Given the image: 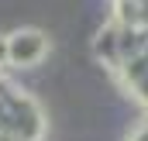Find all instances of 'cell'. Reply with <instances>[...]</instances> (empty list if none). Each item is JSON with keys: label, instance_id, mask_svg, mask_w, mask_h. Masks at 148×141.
Segmentation results:
<instances>
[{"label": "cell", "instance_id": "cell-1", "mask_svg": "<svg viewBox=\"0 0 148 141\" xmlns=\"http://www.w3.org/2000/svg\"><path fill=\"white\" fill-rule=\"evenodd\" d=\"M48 55V35L38 28H21L14 35H7V66L17 69H31Z\"/></svg>", "mask_w": 148, "mask_h": 141}, {"label": "cell", "instance_id": "cell-2", "mask_svg": "<svg viewBox=\"0 0 148 141\" xmlns=\"http://www.w3.org/2000/svg\"><path fill=\"white\" fill-rule=\"evenodd\" d=\"M7 66V35H0V69Z\"/></svg>", "mask_w": 148, "mask_h": 141}]
</instances>
